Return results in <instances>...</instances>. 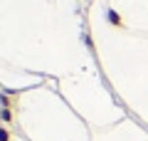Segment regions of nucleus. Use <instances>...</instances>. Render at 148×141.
<instances>
[{
  "mask_svg": "<svg viewBox=\"0 0 148 141\" xmlns=\"http://www.w3.org/2000/svg\"><path fill=\"white\" fill-rule=\"evenodd\" d=\"M0 121H5V124H10V121H12V111L3 106V109H0Z\"/></svg>",
  "mask_w": 148,
  "mask_h": 141,
  "instance_id": "obj_2",
  "label": "nucleus"
},
{
  "mask_svg": "<svg viewBox=\"0 0 148 141\" xmlns=\"http://www.w3.org/2000/svg\"><path fill=\"white\" fill-rule=\"evenodd\" d=\"M106 20H109L111 25H116V27H121V25H123V20H121V15H119L116 10H106Z\"/></svg>",
  "mask_w": 148,
  "mask_h": 141,
  "instance_id": "obj_1",
  "label": "nucleus"
},
{
  "mask_svg": "<svg viewBox=\"0 0 148 141\" xmlns=\"http://www.w3.org/2000/svg\"><path fill=\"white\" fill-rule=\"evenodd\" d=\"M0 141H10V131L0 126Z\"/></svg>",
  "mask_w": 148,
  "mask_h": 141,
  "instance_id": "obj_3",
  "label": "nucleus"
}]
</instances>
